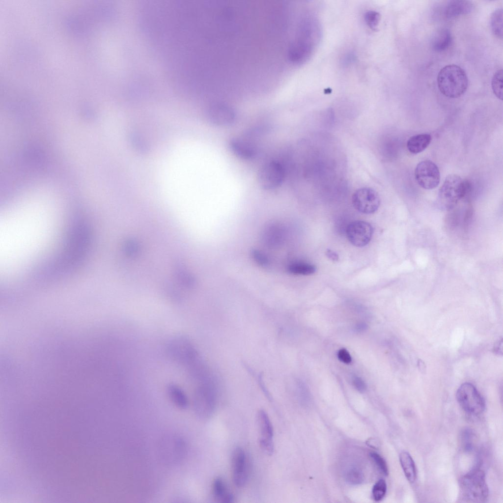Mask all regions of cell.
Segmentation results:
<instances>
[{
  "mask_svg": "<svg viewBox=\"0 0 503 503\" xmlns=\"http://www.w3.org/2000/svg\"><path fill=\"white\" fill-rule=\"evenodd\" d=\"M437 84L440 91L451 98H458L466 91L468 86L467 74L461 67L449 64L443 67L437 76Z\"/></svg>",
  "mask_w": 503,
  "mask_h": 503,
  "instance_id": "6da1fadb",
  "label": "cell"
},
{
  "mask_svg": "<svg viewBox=\"0 0 503 503\" xmlns=\"http://www.w3.org/2000/svg\"><path fill=\"white\" fill-rule=\"evenodd\" d=\"M472 190L470 182L456 174L448 175L439 189L437 204L439 208L449 210L466 197Z\"/></svg>",
  "mask_w": 503,
  "mask_h": 503,
  "instance_id": "7a4b0ae2",
  "label": "cell"
},
{
  "mask_svg": "<svg viewBox=\"0 0 503 503\" xmlns=\"http://www.w3.org/2000/svg\"><path fill=\"white\" fill-rule=\"evenodd\" d=\"M459 487L462 497L467 502H483L488 498L485 474L480 469H474L464 475L460 479Z\"/></svg>",
  "mask_w": 503,
  "mask_h": 503,
  "instance_id": "3957f363",
  "label": "cell"
},
{
  "mask_svg": "<svg viewBox=\"0 0 503 503\" xmlns=\"http://www.w3.org/2000/svg\"><path fill=\"white\" fill-rule=\"evenodd\" d=\"M197 383L194 396L196 409L203 418L212 416L215 412L218 399L217 389L213 376Z\"/></svg>",
  "mask_w": 503,
  "mask_h": 503,
  "instance_id": "277c9868",
  "label": "cell"
},
{
  "mask_svg": "<svg viewBox=\"0 0 503 503\" xmlns=\"http://www.w3.org/2000/svg\"><path fill=\"white\" fill-rule=\"evenodd\" d=\"M166 349L170 359L185 367L199 356L189 338L184 335L171 338L167 343Z\"/></svg>",
  "mask_w": 503,
  "mask_h": 503,
  "instance_id": "5b68a950",
  "label": "cell"
},
{
  "mask_svg": "<svg viewBox=\"0 0 503 503\" xmlns=\"http://www.w3.org/2000/svg\"><path fill=\"white\" fill-rule=\"evenodd\" d=\"M456 397L462 409L467 414L477 416L485 409V402L474 385L464 383L458 389Z\"/></svg>",
  "mask_w": 503,
  "mask_h": 503,
  "instance_id": "8992f818",
  "label": "cell"
},
{
  "mask_svg": "<svg viewBox=\"0 0 503 503\" xmlns=\"http://www.w3.org/2000/svg\"><path fill=\"white\" fill-rule=\"evenodd\" d=\"M284 176L285 171L282 166L277 161H272L266 163L260 168L257 179L261 188L270 190L280 186Z\"/></svg>",
  "mask_w": 503,
  "mask_h": 503,
  "instance_id": "52a82bcc",
  "label": "cell"
},
{
  "mask_svg": "<svg viewBox=\"0 0 503 503\" xmlns=\"http://www.w3.org/2000/svg\"><path fill=\"white\" fill-rule=\"evenodd\" d=\"M415 176L419 185L427 190L435 188L440 180V174L437 166L430 160L422 161L417 165Z\"/></svg>",
  "mask_w": 503,
  "mask_h": 503,
  "instance_id": "ba28073f",
  "label": "cell"
},
{
  "mask_svg": "<svg viewBox=\"0 0 503 503\" xmlns=\"http://www.w3.org/2000/svg\"><path fill=\"white\" fill-rule=\"evenodd\" d=\"M352 201L356 210L366 214L375 212L380 204V199L378 193L369 188L357 190L352 196Z\"/></svg>",
  "mask_w": 503,
  "mask_h": 503,
  "instance_id": "9c48e42d",
  "label": "cell"
},
{
  "mask_svg": "<svg viewBox=\"0 0 503 503\" xmlns=\"http://www.w3.org/2000/svg\"><path fill=\"white\" fill-rule=\"evenodd\" d=\"M231 461L233 482L237 487H242L246 484L249 476L248 461L244 449L236 447L232 451Z\"/></svg>",
  "mask_w": 503,
  "mask_h": 503,
  "instance_id": "30bf717a",
  "label": "cell"
},
{
  "mask_svg": "<svg viewBox=\"0 0 503 503\" xmlns=\"http://www.w3.org/2000/svg\"><path fill=\"white\" fill-rule=\"evenodd\" d=\"M259 432V445L266 454L271 455L274 451V429L272 422L266 411L259 410L256 415Z\"/></svg>",
  "mask_w": 503,
  "mask_h": 503,
  "instance_id": "8fae6325",
  "label": "cell"
},
{
  "mask_svg": "<svg viewBox=\"0 0 503 503\" xmlns=\"http://www.w3.org/2000/svg\"><path fill=\"white\" fill-rule=\"evenodd\" d=\"M373 230L371 224L363 221H355L347 226L346 234L349 242L357 247H363L370 241Z\"/></svg>",
  "mask_w": 503,
  "mask_h": 503,
  "instance_id": "7c38bea8",
  "label": "cell"
},
{
  "mask_svg": "<svg viewBox=\"0 0 503 503\" xmlns=\"http://www.w3.org/2000/svg\"><path fill=\"white\" fill-rule=\"evenodd\" d=\"M207 116L209 120L218 126H227L233 123L235 113L232 109L224 104H215L208 110Z\"/></svg>",
  "mask_w": 503,
  "mask_h": 503,
  "instance_id": "4fadbf2b",
  "label": "cell"
},
{
  "mask_svg": "<svg viewBox=\"0 0 503 503\" xmlns=\"http://www.w3.org/2000/svg\"><path fill=\"white\" fill-rule=\"evenodd\" d=\"M286 239L285 227L279 224H271L264 230L262 235L263 243L270 248L283 245Z\"/></svg>",
  "mask_w": 503,
  "mask_h": 503,
  "instance_id": "5bb4252c",
  "label": "cell"
},
{
  "mask_svg": "<svg viewBox=\"0 0 503 503\" xmlns=\"http://www.w3.org/2000/svg\"><path fill=\"white\" fill-rule=\"evenodd\" d=\"M474 9V4L469 0H452L447 1L444 9V14L447 19H450L468 14Z\"/></svg>",
  "mask_w": 503,
  "mask_h": 503,
  "instance_id": "9a60e30c",
  "label": "cell"
},
{
  "mask_svg": "<svg viewBox=\"0 0 503 503\" xmlns=\"http://www.w3.org/2000/svg\"><path fill=\"white\" fill-rule=\"evenodd\" d=\"M230 147L233 152L243 159H251L256 154L254 145L250 140L241 138L233 139L230 142Z\"/></svg>",
  "mask_w": 503,
  "mask_h": 503,
  "instance_id": "2e32d148",
  "label": "cell"
},
{
  "mask_svg": "<svg viewBox=\"0 0 503 503\" xmlns=\"http://www.w3.org/2000/svg\"><path fill=\"white\" fill-rule=\"evenodd\" d=\"M212 493L215 500L222 503L234 502V496L225 480L221 477L216 478L212 484Z\"/></svg>",
  "mask_w": 503,
  "mask_h": 503,
  "instance_id": "e0dca14e",
  "label": "cell"
},
{
  "mask_svg": "<svg viewBox=\"0 0 503 503\" xmlns=\"http://www.w3.org/2000/svg\"><path fill=\"white\" fill-rule=\"evenodd\" d=\"M452 37L450 31L447 28L438 29L434 34L431 40V46L436 52H443L450 47L452 43Z\"/></svg>",
  "mask_w": 503,
  "mask_h": 503,
  "instance_id": "ac0fdd59",
  "label": "cell"
},
{
  "mask_svg": "<svg viewBox=\"0 0 503 503\" xmlns=\"http://www.w3.org/2000/svg\"><path fill=\"white\" fill-rule=\"evenodd\" d=\"M167 391L169 399L176 407L181 409H185L188 407V398L179 386L170 383L168 385Z\"/></svg>",
  "mask_w": 503,
  "mask_h": 503,
  "instance_id": "d6986e66",
  "label": "cell"
},
{
  "mask_svg": "<svg viewBox=\"0 0 503 503\" xmlns=\"http://www.w3.org/2000/svg\"><path fill=\"white\" fill-rule=\"evenodd\" d=\"M431 136L423 134L411 137L407 141V147L413 154H418L423 151L430 144Z\"/></svg>",
  "mask_w": 503,
  "mask_h": 503,
  "instance_id": "ffe728a7",
  "label": "cell"
},
{
  "mask_svg": "<svg viewBox=\"0 0 503 503\" xmlns=\"http://www.w3.org/2000/svg\"><path fill=\"white\" fill-rule=\"evenodd\" d=\"M399 461L406 477L410 482L413 483L416 480L417 474L415 462L411 455L407 451L401 452Z\"/></svg>",
  "mask_w": 503,
  "mask_h": 503,
  "instance_id": "44dd1931",
  "label": "cell"
},
{
  "mask_svg": "<svg viewBox=\"0 0 503 503\" xmlns=\"http://www.w3.org/2000/svg\"><path fill=\"white\" fill-rule=\"evenodd\" d=\"M316 267L307 262L302 261H293L286 267V271L294 275H309L316 272Z\"/></svg>",
  "mask_w": 503,
  "mask_h": 503,
  "instance_id": "7402d4cb",
  "label": "cell"
},
{
  "mask_svg": "<svg viewBox=\"0 0 503 503\" xmlns=\"http://www.w3.org/2000/svg\"><path fill=\"white\" fill-rule=\"evenodd\" d=\"M490 27L493 34L498 38L503 39V9L498 8L492 14Z\"/></svg>",
  "mask_w": 503,
  "mask_h": 503,
  "instance_id": "603a6c76",
  "label": "cell"
},
{
  "mask_svg": "<svg viewBox=\"0 0 503 503\" xmlns=\"http://www.w3.org/2000/svg\"><path fill=\"white\" fill-rule=\"evenodd\" d=\"M503 70L500 69L495 72L491 81L494 94L501 100H503Z\"/></svg>",
  "mask_w": 503,
  "mask_h": 503,
  "instance_id": "cb8c5ba5",
  "label": "cell"
},
{
  "mask_svg": "<svg viewBox=\"0 0 503 503\" xmlns=\"http://www.w3.org/2000/svg\"><path fill=\"white\" fill-rule=\"evenodd\" d=\"M252 259L259 266L267 268L271 266V260L263 252L258 249H252L251 252Z\"/></svg>",
  "mask_w": 503,
  "mask_h": 503,
  "instance_id": "d4e9b609",
  "label": "cell"
},
{
  "mask_svg": "<svg viewBox=\"0 0 503 503\" xmlns=\"http://www.w3.org/2000/svg\"><path fill=\"white\" fill-rule=\"evenodd\" d=\"M364 479L363 472L358 468H352L345 474V479L350 484L357 485L361 484Z\"/></svg>",
  "mask_w": 503,
  "mask_h": 503,
  "instance_id": "484cf974",
  "label": "cell"
},
{
  "mask_svg": "<svg viewBox=\"0 0 503 503\" xmlns=\"http://www.w3.org/2000/svg\"><path fill=\"white\" fill-rule=\"evenodd\" d=\"M387 492V484L383 479H379L373 487L372 495L373 499L377 502L382 500L385 497Z\"/></svg>",
  "mask_w": 503,
  "mask_h": 503,
  "instance_id": "4316f807",
  "label": "cell"
},
{
  "mask_svg": "<svg viewBox=\"0 0 503 503\" xmlns=\"http://www.w3.org/2000/svg\"><path fill=\"white\" fill-rule=\"evenodd\" d=\"M380 20V14L375 11H368L364 15L366 25L371 28L374 29L377 26Z\"/></svg>",
  "mask_w": 503,
  "mask_h": 503,
  "instance_id": "83f0119b",
  "label": "cell"
},
{
  "mask_svg": "<svg viewBox=\"0 0 503 503\" xmlns=\"http://www.w3.org/2000/svg\"><path fill=\"white\" fill-rule=\"evenodd\" d=\"M370 456L373 459L380 470L385 475H388L389 473L388 467L384 459L379 454L371 452Z\"/></svg>",
  "mask_w": 503,
  "mask_h": 503,
  "instance_id": "f1b7e54d",
  "label": "cell"
},
{
  "mask_svg": "<svg viewBox=\"0 0 503 503\" xmlns=\"http://www.w3.org/2000/svg\"><path fill=\"white\" fill-rule=\"evenodd\" d=\"M131 140L134 146L139 151L146 152L147 151V146L143 139L139 135L134 133L131 135Z\"/></svg>",
  "mask_w": 503,
  "mask_h": 503,
  "instance_id": "f546056e",
  "label": "cell"
},
{
  "mask_svg": "<svg viewBox=\"0 0 503 503\" xmlns=\"http://www.w3.org/2000/svg\"><path fill=\"white\" fill-rule=\"evenodd\" d=\"M353 385L356 389L361 392H363L366 389V385L360 377L355 376L352 380Z\"/></svg>",
  "mask_w": 503,
  "mask_h": 503,
  "instance_id": "4dcf8cb0",
  "label": "cell"
},
{
  "mask_svg": "<svg viewBox=\"0 0 503 503\" xmlns=\"http://www.w3.org/2000/svg\"><path fill=\"white\" fill-rule=\"evenodd\" d=\"M337 356L339 360L345 363L348 364L351 362V357L348 351L345 348L340 349L338 352Z\"/></svg>",
  "mask_w": 503,
  "mask_h": 503,
  "instance_id": "1f68e13d",
  "label": "cell"
},
{
  "mask_svg": "<svg viewBox=\"0 0 503 503\" xmlns=\"http://www.w3.org/2000/svg\"><path fill=\"white\" fill-rule=\"evenodd\" d=\"M298 387L299 394L300 400L302 403H303L304 404H306L308 402L309 399L308 392L304 384L302 383H299Z\"/></svg>",
  "mask_w": 503,
  "mask_h": 503,
  "instance_id": "d6a6232c",
  "label": "cell"
},
{
  "mask_svg": "<svg viewBox=\"0 0 503 503\" xmlns=\"http://www.w3.org/2000/svg\"><path fill=\"white\" fill-rule=\"evenodd\" d=\"M325 254L328 258L333 261H337L338 260V254L330 249H327Z\"/></svg>",
  "mask_w": 503,
  "mask_h": 503,
  "instance_id": "836d02e7",
  "label": "cell"
},
{
  "mask_svg": "<svg viewBox=\"0 0 503 503\" xmlns=\"http://www.w3.org/2000/svg\"><path fill=\"white\" fill-rule=\"evenodd\" d=\"M258 382H259V383L260 384V386L261 389H262L263 391H264V392L266 394V395H267V396L268 398V399H270V400L271 399L272 400L271 395H270V393L267 391V390L266 389V388L265 387V385L264 384V383H263L262 375H260V374L259 375V376H258Z\"/></svg>",
  "mask_w": 503,
  "mask_h": 503,
  "instance_id": "e575fe53",
  "label": "cell"
},
{
  "mask_svg": "<svg viewBox=\"0 0 503 503\" xmlns=\"http://www.w3.org/2000/svg\"><path fill=\"white\" fill-rule=\"evenodd\" d=\"M367 325L364 322L357 323L355 327V330L358 332H363L367 329Z\"/></svg>",
  "mask_w": 503,
  "mask_h": 503,
  "instance_id": "d590c367",
  "label": "cell"
}]
</instances>
